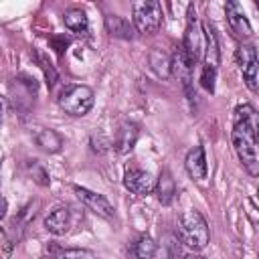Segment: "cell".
<instances>
[{"label":"cell","mask_w":259,"mask_h":259,"mask_svg":"<svg viewBox=\"0 0 259 259\" xmlns=\"http://www.w3.org/2000/svg\"><path fill=\"white\" fill-rule=\"evenodd\" d=\"M231 142L235 154L249 176H259V111L251 103L235 109Z\"/></svg>","instance_id":"obj_1"},{"label":"cell","mask_w":259,"mask_h":259,"mask_svg":"<svg viewBox=\"0 0 259 259\" xmlns=\"http://www.w3.org/2000/svg\"><path fill=\"white\" fill-rule=\"evenodd\" d=\"M176 237L192 253L202 251L208 245V241H210V231H208L206 219L198 210L182 212L178 223H176Z\"/></svg>","instance_id":"obj_2"},{"label":"cell","mask_w":259,"mask_h":259,"mask_svg":"<svg viewBox=\"0 0 259 259\" xmlns=\"http://www.w3.org/2000/svg\"><path fill=\"white\" fill-rule=\"evenodd\" d=\"M57 101L65 113H69L73 117H83L91 111V107L95 103V93L89 85H67L59 93Z\"/></svg>","instance_id":"obj_3"},{"label":"cell","mask_w":259,"mask_h":259,"mask_svg":"<svg viewBox=\"0 0 259 259\" xmlns=\"http://www.w3.org/2000/svg\"><path fill=\"white\" fill-rule=\"evenodd\" d=\"M164 10L158 0H142L132 4V22L140 34H156L162 26Z\"/></svg>","instance_id":"obj_4"},{"label":"cell","mask_w":259,"mask_h":259,"mask_svg":"<svg viewBox=\"0 0 259 259\" xmlns=\"http://www.w3.org/2000/svg\"><path fill=\"white\" fill-rule=\"evenodd\" d=\"M204 45H206L204 26L196 18V10L190 4L188 6V22H186L182 47H184V51H186V55H188V59H190L192 65H196V63H200L204 59Z\"/></svg>","instance_id":"obj_5"},{"label":"cell","mask_w":259,"mask_h":259,"mask_svg":"<svg viewBox=\"0 0 259 259\" xmlns=\"http://www.w3.org/2000/svg\"><path fill=\"white\" fill-rule=\"evenodd\" d=\"M235 57H237V65H239L245 85L251 91H257L259 89V57H257L255 47L243 42V45H239Z\"/></svg>","instance_id":"obj_6"},{"label":"cell","mask_w":259,"mask_h":259,"mask_svg":"<svg viewBox=\"0 0 259 259\" xmlns=\"http://www.w3.org/2000/svg\"><path fill=\"white\" fill-rule=\"evenodd\" d=\"M156 178L148 172V170H142L138 166H132L123 172V186L132 192V194H138V196H148L156 190Z\"/></svg>","instance_id":"obj_7"},{"label":"cell","mask_w":259,"mask_h":259,"mask_svg":"<svg viewBox=\"0 0 259 259\" xmlns=\"http://www.w3.org/2000/svg\"><path fill=\"white\" fill-rule=\"evenodd\" d=\"M73 192H75V196L79 198V202L83 204V206H87L91 212H95V214H99V217H103V219H113V214H115V208H113V204L103 196V194H99V192H93V190H89V188H85V186H73Z\"/></svg>","instance_id":"obj_8"},{"label":"cell","mask_w":259,"mask_h":259,"mask_svg":"<svg viewBox=\"0 0 259 259\" xmlns=\"http://www.w3.org/2000/svg\"><path fill=\"white\" fill-rule=\"evenodd\" d=\"M225 14H227V22H229V26H231V30L237 38H241V40L251 38L253 28H251V22H249V18H247V14H245V10L239 2H235V0L227 2L225 4Z\"/></svg>","instance_id":"obj_9"},{"label":"cell","mask_w":259,"mask_h":259,"mask_svg":"<svg viewBox=\"0 0 259 259\" xmlns=\"http://www.w3.org/2000/svg\"><path fill=\"white\" fill-rule=\"evenodd\" d=\"M192 71H194V65L190 63L184 47L180 45L172 55V75L182 83V87L190 97H192Z\"/></svg>","instance_id":"obj_10"},{"label":"cell","mask_w":259,"mask_h":259,"mask_svg":"<svg viewBox=\"0 0 259 259\" xmlns=\"http://www.w3.org/2000/svg\"><path fill=\"white\" fill-rule=\"evenodd\" d=\"M184 168L190 174V178H194V180H204L206 178L208 164H206V156H204L202 146H194V148L188 150V154L184 158Z\"/></svg>","instance_id":"obj_11"},{"label":"cell","mask_w":259,"mask_h":259,"mask_svg":"<svg viewBox=\"0 0 259 259\" xmlns=\"http://www.w3.org/2000/svg\"><path fill=\"white\" fill-rule=\"evenodd\" d=\"M45 229L57 237L65 235L71 229V210L67 206H57L45 217Z\"/></svg>","instance_id":"obj_12"},{"label":"cell","mask_w":259,"mask_h":259,"mask_svg":"<svg viewBox=\"0 0 259 259\" xmlns=\"http://www.w3.org/2000/svg\"><path fill=\"white\" fill-rule=\"evenodd\" d=\"M138 142V125L132 121H123L117 132H115V140H113V148L119 154H127Z\"/></svg>","instance_id":"obj_13"},{"label":"cell","mask_w":259,"mask_h":259,"mask_svg":"<svg viewBox=\"0 0 259 259\" xmlns=\"http://www.w3.org/2000/svg\"><path fill=\"white\" fill-rule=\"evenodd\" d=\"M105 28L111 36H117V38H134V32H136V26L134 22H130L127 18L119 16V14H107L105 16Z\"/></svg>","instance_id":"obj_14"},{"label":"cell","mask_w":259,"mask_h":259,"mask_svg":"<svg viewBox=\"0 0 259 259\" xmlns=\"http://www.w3.org/2000/svg\"><path fill=\"white\" fill-rule=\"evenodd\" d=\"M204 38H206V45H204V59H202V65L206 67H212V69H219V63H221V49H219V38H217V32L210 24H204Z\"/></svg>","instance_id":"obj_15"},{"label":"cell","mask_w":259,"mask_h":259,"mask_svg":"<svg viewBox=\"0 0 259 259\" xmlns=\"http://www.w3.org/2000/svg\"><path fill=\"white\" fill-rule=\"evenodd\" d=\"M156 249H158V245H156V241L150 235H140L130 245L127 253H130L132 259H152L156 255Z\"/></svg>","instance_id":"obj_16"},{"label":"cell","mask_w":259,"mask_h":259,"mask_svg":"<svg viewBox=\"0 0 259 259\" xmlns=\"http://www.w3.org/2000/svg\"><path fill=\"white\" fill-rule=\"evenodd\" d=\"M154 192H156V196H158V200H160L162 204H170V202L174 200V196H176V184H174V178L170 176L168 170H164V172L160 174Z\"/></svg>","instance_id":"obj_17"},{"label":"cell","mask_w":259,"mask_h":259,"mask_svg":"<svg viewBox=\"0 0 259 259\" xmlns=\"http://www.w3.org/2000/svg\"><path fill=\"white\" fill-rule=\"evenodd\" d=\"M63 22H65V26H67L71 32H77V34H83V32H87V28H89L87 14H85L81 8H69V10L63 14Z\"/></svg>","instance_id":"obj_18"},{"label":"cell","mask_w":259,"mask_h":259,"mask_svg":"<svg viewBox=\"0 0 259 259\" xmlns=\"http://www.w3.org/2000/svg\"><path fill=\"white\" fill-rule=\"evenodd\" d=\"M150 65L156 71V75L162 79H168L172 75V57L162 49H154L150 53Z\"/></svg>","instance_id":"obj_19"},{"label":"cell","mask_w":259,"mask_h":259,"mask_svg":"<svg viewBox=\"0 0 259 259\" xmlns=\"http://www.w3.org/2000/svg\"><path fill=\"white\" fill-rule=\"evenodd\" d=\"M36 144H38L45 152L55 154V152H59V150L63 148V138H61L55 130H51V127H42V130L36 134Z\"/></svg>","instance_id":"obj_20"},{"label":"cell","mask_w":259,"mask_h":259,"mask_svg":"<svg viewBox=\"0 0 259 259\" xmlns=\"http://www.w3.org/2000/svg\"><path fill=\"white\" fill-rule=\"evenodd\" d=\"M53 259H95V255L89 249H63Z\"/></svg>","instance_id":"obj_21"},{"label":"cell","mask_w":259,"mask_h":259,"mask_svg":"<svg viewBox=\"0 0 259 259\" xmlns=\"http://www.w3.org/2000/svg\"><path fill=\"white\" fill-rule=\"evenodd\" d=\"M214 79H217V69L202 65V67H200V85H202L208 93L214 91Z\"/></svg>","instance_id":"obj_22"},{"label":"cell","mask_w":259,"mask_h":259,"mask_svg":"<svg viewBox=\"0 0 259 259\" xmlns=\"http://www.w3.org/2000/svg\"><path fill=\"white\" fill-rule=\"evenodd\" d=\"M32 178H34L38 184H42V186H47V184L51 182V178H49L47 170H45L42 166H38V164H34V174H32Z\"/></svg>","instance_id":"obj_23"},{"label":"cell","mask_w":259,"mask_h":259,"mask_svg":"<svg viewBox=\"0 0 259 259\" xmlns=\"http://www.w3.org/2000/svg\"><path fill=\"white\" fill-rule=\"evenodd\" d=\"M182 259H206V257H202V255H198V253H188V255L182 257Z\"/></svg>","instance_id":"obj_24"},{"label":"cell","mask_w":259,"mask_h":259,"mask_svg":"<svg viewBox=\"0 0 259 259\" xmlns=\"http://www.w3.org/2000/svg\"><path fill=\"white\" fill-rule=\"evenodd\" d=\"M255 8H257V10H259V2H255Z\"/></svg>","instance_id":"obj_25"},{"label":"cell","mask_w":259,"mask_h":259,"mask_svg":"<svg viewBox=\"0 0 259 259\" xmlns=\"http://www.w3.org/2000/svg\"><path fill=\"white\" fill-rule=\"evenodd\" d=\"M257 259H259V253H257Z\"/></svg>","instance_id":"obj_26"},{"label":"cell","mask_w":259,"mask_h":259,"mask_svg":"<svg viewBox=\"0 0 259 259\" xmlns=\"http://www.w3.org/2000/svg\"><path fill=\"white\" fill-rule=\"evenodd\" d=\"M257 194H259V190H257Z\"/></svg>","instance_id":"obj_27"}]
</instances>
